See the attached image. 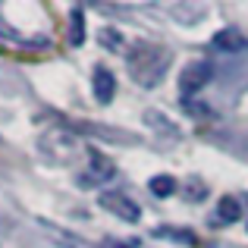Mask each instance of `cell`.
Masks as SVG:
<instances>
[{
    "instance_id": "11",
    "label": "cell",
    "mask_w": 248,
    "mask_h": 248,
    "mask_svg": "<svg viewBox=\"0 0 248 248\" xmlns=\"http://www.w3.org/2000/svg\"><path fill=\"white\" fill-rule=\"evenodd\" d=\"M154 236H157V239H182L186 245H198V236H195L192 230H167V226H164V230H157Z\"/></svg>"
},
{
    "instance_id": "7",
    "label": "cell",
    "mask_w": 248,
    "mask_h": 248,
    "mask_svg": "<svg viewBox=\"0 0 248 248\" xmlns=\"http://www.w3.org/2000/svg\"><path fill=\"white\" fill-rule=\"evenodd\" d=\"M242 217V207H239V201L232 198V195H223L217 204V223H236V220Z\"/></svg>"
},
{
    "instance_id": "10",
    "label": "cell",
    "mask_w": 248,
    "mask_h": 248,
    "mask_svg": "<svg viewBox=\"0 0 248 248\" xmlns=\"http://www.w3.org/2000/svg\"><path fill=\"white\" fill-rule=\"evenodd\" d=\"M123 41H126V38H123L116 29H101V44H104L107 50H113V54H123V50H126V44H123Z\"/></svg>"
},
{
    "instance_id": "3",
    "label": "cell",
    "mask_w": 248,
    "mask_h": 248,
    "mask_svg": "<svg viewBox=\"0 0 248 248\" xmlns=\"http://www.w3.org/2000/svg\"><path fill=\"white\" fill-rule=\"evenodd\" d=\"M211 76H214V69H211V63H207V60H195V63H188V66L179 73V91H182L186 97L198 94V91L204 88L207 82H211Z\"/></svg>"
},
{
    "instance_id": "13",
    "label": "cell",
    "mask_w": 248,
    "mask_h": 248,
    "mask_svg": "<svg viewBox=\"0 0 248 248\" xmlns=\"http://www.w3.org/2000/svg\"><path fill=\"white\" fill-rule=\"evenodd\" d=\"M110 248H132V245H126V242H120V245H110Z\"/></svg>"
},
{
    "instance_id": "5",
    "label": "cell",
    "mask_w": 248,
    "mask_h": 248,
    "mask_svg": "<svg viewBox=\"0 0 248 248\" xmlns=\"http://www.w3.org/2000/svg\"><path fill=\"white\" fill-rule=\"evenodd\" d=\"M91 85H94V101H97V104H110V101H113L116 79H113V73H110V69L97 66L94 76H91Z\"/></svg>"
},
{
    "instance_id": "12",
    "label": "cell",
    "mask_w": 248,
    "mask_h": 248,
    "mask_svg": "<svg viewBox=\"0 0 248 248\" xmlns=\"http://www.w3.org/2000/svg\"><path fill=\"white\" fill-rule=\"evenodd\" d=\"M188 186H192V192L186 195L188 201H201V198H204V195H207V192H204V186H198V179H192V182H188Z\"/></svg>"
},
{
    "instance_id": "8",
    "label": "cell",
    "mask_w": 248,
    "mask_h": 248,
    "mask_svg": "<svg viewBox=\"0 0 248 248\" xmlns=\"http://www.w3.org/2000/svg\"><path fill=\"white\" fill-rule=\"evenodd\" d=\"M69 44H73V47L85 44V10L82 6H76V10L69 13Z\"/></svg>"
},
{
    "instance_id": "4",
    "label": "cell",
    "mask_w": 248,
    "mask_h": 248,
    "mask_svg": "<svg viewBox=\"0 0 248 248\" xmlns=\"http://www.w3.org/2000/svg\"><path fill=\"white\" fill-rule=\"evenodd\" d=\"M88 164H91V170L82 176V182H107V179H113V173H116V167H113V160L107 157V154H101L97 148H88Z\"/></svg>"
},
{
    "instance_id": "6",
    "label": "cell",
    "mask_w": 248,
    "mask_h": 248,
    "mask_svg": "<svg viewBox=\"0 0 248 248\" xmlns=\"http://www.w3.org/2000/svg\"><path fill=\"white\" fill-rule=\"evenodd\" d=\"M214 47H217V50H226V54H245V50H248V41H245L242 31L223 29V31H217V35H214Z\"/></svg>"
},
{
    "instance_id": "9",
    "label": "cell",
    "mask_w": 248,
    "mask_h": 248,
    "mask_svg": "<svg viewBox=\"0 0 248 248\" xmlns=\"http://www.w3.org/2000/svg\"><path fill=\"white\" fill-rule=\"evenodd\" d=\"M148 188H151L157 198H170V195H176V179L173 176H151V182H148Z\"/></svg>"
},
{
    "instance_id": "1",
    "label": "cell",
    "mask_w": 248,
    "mask_h": 248,
    "mask_svg": "<svg viewBox=\"0 0 248 248\" xmlns=\"http://www.w3.org/2000/svg\"><path fill=\"white\" fill-rule=\"evenodd\" d=\"M129 63V76L141 85V88H154L164 82L167 66H170V50L160 47L154 41H139L132 50L126 54Z\"/></svg>"
},
{
    "instance_id": "2",
    "label": "cell",
    "mask_w": 248,
    "mask_h": 248,
    "mask_svg": "<svg viewBox=\"0 0 248 248\" xmlns=\"http://www.w3.org/2000/svg\"><path fill=\"white\" fill-rule=\"evenodd\" d=\"M97 204H101L104 211H110L113 217L126 220V223H139V220H141L139 204H135L126 192H101V195H97Z\"/></svg>"
}]
</instances>
